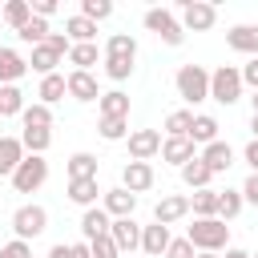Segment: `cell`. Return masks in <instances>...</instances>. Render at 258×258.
I'll list each match as a JSON object with an SVG mask.
<instances>
[{
    "label": "cell",
    "instance_id": "6da1fadb",
    "mask_svg": "<svg viewBox=\"0 0 258 258\" xmlns=\"http://www.w3.org/2000/svg\"><path fill=\"white\" fill-rule=\"evenodd\" d=\"M185 242H189L198 254H218V250L230 246V226H226L222 218H194Z\"/></svg>",
    "mask_w": 258,
    "mask_h": 258
},
{
    "label": "cell",
    "instance_id": "7a4b0ae2",
    "mask_svg": "<svg viewBox=\"0 0 258 258\" xmlns=\"http://www.w3.org/2000/svg\"><path fill=\"white\" fill-rule=\"evenodd\" d=\"M173 85H177V97L185 105H202L210 97V73L202 64H181L177 77H173Z\"/></svg>",
    "mask_w": 258,
    "mask_h": 258
},
{
    "label": "cell",
    "instance_id": "3957f363",
    "mask_svg": "<svg viewBox=\"0 0 258 258\" xmlns=\"http://www.w3.org/2000/svg\"><path fill=\"white\" fill-rule=\"evenodd\" d=\"M210 97L218 105H238L242 101V73L234 64H218L210 73Z\"/></svg>",
    "mask_w": 258,
    "mask_h": 258
},
{
    "label": "cell",
    "instance_id": "277c9868",
    "mask_svg": "<svg viewBox=\"0 0 258 258\" xmlns=\"http://www.w3.org/2000/svg\"><path fill=\"white\" fill-rule=\"evenodd\" d=\"M44 181H48V161L36 157V153H24V161H20L16 173H12V189H16V194H36Z\"/></svg>",
    "mask_w": 258,
    "mask_h": 258
},
{
    "label": "cell",
    "instance_id": "5b68a950",
    "mask_svg": "<svg viewBox=\"0 0 258 258\" xmlns=\"http://www.w3.org/2000/svg\"><path fill=\"white\" fill-rule=\"evenodd\" d=\"M177 12H181V20H177L181 32H210L218 24V8L206 4V0H181Z\"/></svg>",
    "mask_w": 258,
    "mask_h": 258
},
{
    "label": "cell",
    "instance_id": "8992f818",
    "mask_svg": "<svg viewBox=\"0 0 258 258\" xmlns=\"http://www.w3.org/2000/svg\"><path fill=\"white\" fill-rule=\"evenodd\" d=\"M141 20H145V28H149V32H157V36H161V44H169V48H177V44L185 40V32H181V24H177V16H173L169 8H149Z\"/></svg>",
    "mask_w": 258,
    "mask_h": 258
},
{
    "label": "cell",
    "instance_id": "52a82bcc",
    "mask_svg": "<svg viewBox=\"0 0 258 258\" xmlns=\"http://www.w3.org/2000/svg\"><path fill=\"white\" fill-rule=\"evenodd\" d=\"M12 230H16V238L20 242H28V238H40L44 230H48V210L44 206H20L16 214H12Z\"/></svg>",
    "mask_w": 258,
    "mask_h": 258
},
{
    "label": "cell",
    "instance_id": "ba28073f",
    "mask_svg": "<svg viewBox=\"0 0 258 258\" xmlns=\"http://www.w3.org/2000/svg\"><path fill=\"white\" fill-rule=\"evenodd\" d=\"M109 238H113V246H117V254L125 258H133V250H141V226L133 222V218H113L109 222Z\"/></svg>",
    "mask_w": 258,
    "mask_h": 258
},
{
    "label": "cell",
    "instance_id": "9c48e42d",
    "mask_svg": "<svg viewBox=\"0 0 258 258\" xmlns=\"http://www.w3.org/2000/svg\"><path fill=\"white\" fill-rule=\"evenodd\" d=\"M125 141H129V161H153L161 153V133L157 129H133Z\"/></svg>",
    "mask_w": 258,
    "mask_h": 258
},
{
    "label": "cell",
    "instance_id": "30bf717a",
    "mask_svg": "<svg viewBox=\"0 0 258 258\" xmlns=\"http://www.w3.org/2000/svg\"><path fill=\"white\" fill-rule=\"evenodd\" d=\"M153 181H157V173H153L149 161H125V169H121V189H129V194H145Z\"/></svg>",
    "mask_w": 258,
    "mask_h": 258
},
{
    "label": "cell",
    "instance_id": "8fae6325",
    "mask_svg": "<svg viewBox=\"0 0 258 258\" xmlns=\"http://www.w3.org/2000/svg\"><path fill=\"white\" fill-rule=\"evenodd\" d=\"M198 161L210 169V173H226L230 165H234V149H230V141H210V145H202V153H198Z\"/></svg>",
    "mask_w": 258,
    "mask_h": 258
},
{
    "label": "cell",
    "instance_id": "7c38bea8",
    "mask_svg": "<svg viewBox=\"0 0 258 258\" xmlns=\"http://www.w3.org/2000/svg\"><path fill=\"white\" fill-rule=\"evenodd\" d=\"M189 214V198L185 194H165L157 206H153V222L157 226H173V222H181Z\"/></svg>",
    "mask_w": 258,
    "mask_h": 258
},
{
    "label": "cell",
    "instance_id": "4fadbf2b",
    "mask_svg": "<svg viewBox=\"0 0 258 258\" xmlns=\"http://www.w3.org/2000/svg\"><path fill=\"white\" fill-rule=\"evenodd\" d=\"M101 210L109 214V218H133V210H137V194H129V189H105L101 194Z\"/></svg>",
    "mask_w": 258,
    "mask_h": 258
},
{
    "label": "cell",
    "instance_id": "5bb4252c",
    "mask_svg": "<svg viewBox=\"0 0 258 258\" xmlns=\"http://www.w3.org/2000/svg\"><path fill=\"white\" fill-rule=\"evenodd\" d=\"M198 157V145L189 141V137H165L161 141V161H169V165H185V161H194Z\"/></svg>",
    "mask_w": 258,
    "mask_h": 258
},
{
    "label": "cell",
    "instance_id": "9a60e30c",
    "mask_svg": "<svg viewBox=\"0 0 258 258\" xmlns=\"http://www.w3.org/2000/svg\"><path fill=\"white\" fill-rule=\"evenodd\" d=\"M169 242H173V238H169V226H157V222L141 226V254H145V258H161Z\"/></svg>",
    "mask_w": 258,
    "mask_h": 258
},
{
    "label": "cell",
    "instance_id": "2e32d148",
    "mask_svg": "<svg viewBox=\"0 0 258 258\" xmlns=\"http://www.w3.org/2000/svg\"><path fill=\"white\" fill-rule=\"evenodd\" d=\"M64 89H69V97H73V101H85V105L101 97V89H97V77H93V73H69V77H64Z\"/></svg>",
    "mask_w": 258,
    "mask_h": 258
},
{
    "label": "cell",
    "instance_id": "e0dca14e",
    "mask_svg": "<svg viewBox=\"0 0 258 258\" xmlns=\"http://www.w3.org/2000/svg\"><path fill=\"white\" fill-rule=\"evenodd\" d=\"M226 44L234 52H246V56H258V24H234L226 32Z\"/></svg>",
    "mask_w": 258,
    "mask_h": 258
},
{
    "label": "cell",
    "instance_id": "ac0fdd59",
    "mask_svg": "<svg viewBox=\"0 0 258 258\" xmlns=\"http://www.w3.org/2000/svg\"><path fill=\"white\" fill-rule=\"evenodd\" d=\"M97 194H105V189L97 185V177H73V181H69V202L81 206V210L97 206Z\"/></svg>",
    "mask_w": 258,
    "mask_h": 258
},
{
    "label": "cell",
    "instance_id": "d6986e66",
    "mask_svg": "<svg viewBox=\"0 0 258 258\" xmlns=\"http://www.w3.org/2000/svg\"><path fill=\"white\" fill-rule=\"evenodd\" d=\"M109 214L101 210V206H89L85 214H81V238L85 242H93V238H101V234H109Z\"/></svg>",
    "mask_w": 258,
    "mask_h": 258
},
{
    "label": "cell",
    "instance_id": "ffe728a7",
    "mask_svg": "<svg viewBox=\"0 0 258 258\" xmlns=\"http://www.w3.org/2000/svg\"><path fill=\"white\" fill-rule=\"evenodd\" d=\"M28 73V60L16 48H0V85H16Z\"/></svg>",
    "mask_w": 258,
    "mask_h": 258
},
{
    "label": "cell",
    "instance_id": "44dd1931",
    "mask_svg": "<svg viewBox=\"0 0 258 258\" xmlns=\"http://www.w3.org/2000/svg\"><path fill=\"white\" fill-rule=\"evenodd\" d=\"M24 161V145H20V137H0V177H12L16 173V165Z\"/></svg>",
    "mask_w": 258,
    "mask_h": 258
},
{
    "label": "cell",
    "instance_id": "7402d4cb",
    "mask_svg": "<svg viewBox=\"0 0 258 258\" xmlns=\"http://www.w3.org/2000/svg\"><path fill=\"white\" fill-rule=\"evenodd\" d=\"M64 36H69V44H97V24L77 12L64 20Z\"/></svg>",
    "mask_w": 258,
    "mask_h": 258
},
{
    "label": "cell",
    "instance_id": "603a6c76",
    "mask_svg": "<svg viewBox=\"0 0 258 258\" xmlns=\"http://www.w3.org/2000/svg\"><path fill=\"white\" fill-rule=\"evenodd\" d=\"M97 109H101V117H121V121H129V93L109 89V93L97 97Z\"/></svg>",
    "mask_w": 258,
    "mask_h": 258
},
{
    "label": "cell",
    "instance_id": "cb8c5ba5",
    "mask_svg": "<svg viewBox=\"0 0 258 258\" xmlns=\"http://www.w3.org/2000/svg\"><path fill=\"white\" fill-rule=\"evenodd\" d=\"M189 141H194V145H210V141H218V117H210V113H194Z\"/></svg>",
    "mask_w": 258,
    "mask_h": 258
},
{
    "label": "cell",
    "instance_id": "d4e9b609",
    "mask_svg": "<svg viewBox=\"0 0 258 258\" xmlns=\"http://www.w3.org/2000/svg\"><path fill=\"white\" fill-rule=\"evenodd\" d=\"M0 20H4L8 28H16V32H20V28L32 20V4H28V0H8V4L0 8Z\"/></svg>",
    "mask_w": 258,
    "mask_h": 258
},
{
    "label": "cell",
    "instance_id": "484cf974",
    "mask_svg": "<svg viewBox=\"0 0 258 258\" xmlns=\"http://www.w3.org/2000/svg\"><path fill=\"white\" fill-rule=\"evenodd\" d=\"M56 64H60V56H56L48 44H36V48H32V56H28V69H32V73H40V77H52V73H56Z\"/></svg>",
    "mask_w": 258,
    "mask_h": 258
},
{
    "label": "cell",
    "instance_id": "4316f807",
    "mask_svg": "<svg viewBox=\"0 0 258 258\" xmlns=\"http://www.w3.org/2000/svg\"><path fill=\"white\" fill-rule=\"evenodd\" d=\"M36 97H40V105H56L60 97H69V89H64V77L60 73H52V77H40V89H36Z\"/></svg>",
    "mask_w": 258,
    "mask_h": 258
},
{
    "label": "cell",
    "instance_id": "83f0119b",
    "mask_svg": "<svg viewBox=\"0 0 258 258\" xmlns=\"http://www.w3.org/2000/svg\"><path fill=\"white\" fill-rule=\"evenodd\" d=\"M97 56H101L97 44H73V48H69V64H73V73H89V69L97 64Z\"/></svg>",
    "mask_w": 258,
    "mask_h": 258
},
{
    "label": "cell",
    "instance_id": "f1b7e54d",
    "mask_svg": "<svg viewBox=\"0 0 258 258\" xmlns=\"http://www.w3.org/2000/svg\"><path fill=\"white\" fill-rule=\"evenodd\" d=\"M20 121H24V129H52V109L40 105V101H32V105H24Z\"/></svg>",
    "mask_w": 258,
    "mask_h": 258
},
{
    "label": "cell",
    "instance_id": "f546056e",
    "mask_svg": "<svg viewBox=\"0 0 258 258\" xmlns=\"http://www.w3.org/2000/svg\"><path fill=\"white\" fill-rule=\"evenodd\" d=\"M181 181H185L189 189H210L214 173H210V169H206V165H202V161L194 157V161H185V165H181Z\"/></svg>",
    "mask_w": 258,
    "mask_h": 258
},
{
    "label": "cell",
    "instance_id": "4dcf8cb0",
    "mask_svg": "<svg viewBox=\"0 0 258 258\" xmlns=\"http://www.w3.org/2000/svg\"><path fill=\"white\" fill-rule=\"evenodd\" d=\"M189 210L194 218H218V189H194Z\"/></svg>",
    "mask_w": 258,
    "mask_h": 258
},
{
    "label": "cell",
    "instance_id": "1f68e13d",
    "mask_svg": "<svg viewBox=\"0 0 258 258\" xmlns=\"http://www.w3.org/2000/svg\"><path fill=\"white\" fill-rule=\"evenodd\" d=\"M24 113V93L16 85H0V121L4 117H20Z\"/></svg>",
    "mask_w": 258,
    "mask_h": 258
},
{
    "label": "cell",
    "instance_id": "d6a6232c",
    "mask_svg": "<svg viewBox=\"0 0 258 258\" xmlns=\"http://www.w3.org/2000/svg\"><path fill=\"white\" fill-rule=\"evenodd\" d=\"M105 56H125V60H137V40L129 32H113L109 44H105Z\"/></svg>",
    "mask_w": 258,
    "mask_h": 258
},
{
    "label": "cell",
    "instance_id": "836d02e7",
    "mask_svg": "<svg viewBox=\"0 0 258 258\" xmlns=\"http://www.w3.org/2000/svg\"><path fill=\"white\" fill-rule=\"evenodd\" d=\"M20 145H24V153L44 157V149L52 145V129H24V133H20Z\"/></svg>",
    "mask_w": 258,
    "mask_h": 258
},
{
    "label": "cell",
    "instance_id": "e575fe53",
    "mask_svg": "<svg viewBox=\"0 0 258 258\" xmlns=\"http://www.w3.org/2000/svg\"><path fill=\"white\" fill-rule=\"evenodd\" d=\"M242 189H218V218L222 222H230V218H238L242 214Z\"/></svg>",
    "mask_w": 258,
    "mask_h": 258
},
{
    "label": "cell",
    "instance_id": "d590c367",
    "mask_svg": "<svg viewBox=\"0 0 258 258\" xmlns=\"http://www.w3.org/2000/svg\"><path fill=\"white\" fill-rule=\"evenodd\" d=\"M189 125H194V109H173L165 117V137H189Z\"/></svg>",
    "mask_w": 258,
    "mask_h": 258
},
{
    "label": "cell",
    "instance_id": "8d00e7d4",
    "mask_svg": "<svg viewBox=\"0 0 258 258\" xmlns=\"http://www.w3.org/2000/svg\"><path fill=\"white\" fill-rule=\"evenodd\" d=\"M44 36H48V20H40V16H32V20L16 32V40H20V44H32V48L44 44Z\"/></svg>",
    "mask_w": 258,
    "mask_h": 258
},
{
    "label": "cell",
    "instance_id": "74e56055",
    "mask_svg": "<svg viewBox=\"0 0 258 258\" xmlns=\"http://www.w3.org/2000/svg\"><path fill=\"white\" fill-rule=\"evenodd\" d=\"M73 177H97V157L85 153V149L73 153V157H69V181H73Z\"/></svg>",
    "mask_w": 258,
    "mask_h": 258
},
{
    "label": "cell",
    "instance_id": "f35d334b",
    "mask_svg": "<svg viewBox=\"0 0 258 258\" xmlns=\"http://www.w3.org/2000/svg\"><path fill=\"white\" fill-rule=\"evenodd\" d=\"M97 133H101L105 141H125V137H129V121H121V117H101V121H97Z\"/></svg>",
    "mask_w": 258,
    "mask_h": 258
},
{
    "label": "cell",
    "instance_id": "ab89813d",
    "mask_svg": "<svg viewBox=\"0 0 258 258\" xmlns=\"http://www.w3.org/2000/svg\"><path fill=\"white\" fill-rule=\"evenodd\" d=\"M81 16L93 20V24H97V20H109V16H113V4H109V0H81Z\"/></svg>",
    "mask_w": 258,
    "mask_h": 258
},
{
    "label": "cell",
    "instance_id": "60d3db41",
    "mask_svg": "<svg viewBox=\"0 0 258 258\" xmlns=\"http://www.w3.org/2000/svg\"><path fill=\"white\" fill-rule=\"evenodd\" d=\"M105 77H109V81L133 77V60H125V56H105Z\"/></svg>",
    "mask_w": 258,
    "mask_h": 258
},
{
    "label": "cell",
    "instance_id": "b9f144b4",
    "mask_svg": "<svg viewBox=\"0 0 258 258\" xmlns=\"http://www.w3.org/2000/svg\"><path fill=\"white\" fill-rule=\"evenodd\" d=\"M89 254H93V258H121L109 234H101V238H93V242H89Z\"/></svg>",
    "mask_w": 258,
    "mask_h": 258
},
{
    "label": "cell",
    "instance_id": "7bdbcfd3",
    "mask_svg": "<svg viewBox=\"0 0 258 258\" xmlns=\"http://www.w3.org/2000/svg\"><path fill=\"white\" fill-rule=\"evenodd\" d=\"M161 258H198V250H194L185 238H173V242L165 246V254H161Z\"/></svg>",
    "mask_w": 258,
    "mask_h": 258
},
{
    "label": "cell",
    "instance_id": "ee69618b",
    "mask_svg": "<svg viewBox=\"0 0 258 258\" xmlns=\"http://www.w3.org/2000/svg\"><path fill=\"white\" fill-rule=\"evenodd\" d=\"M0 258H32V246H28V242H20V238H12V242H4V246H0Z\"/></svg>",
    "mask_w": 258,
    "mask_h": 258
},
{
    "label": "cell",
    "instance_id": "f6af8a7d",
    "mask_svg": "<svg viewBox=\"0 0 258 258\" xmlns=\"http://www.w3.org/2000/svg\"><path fill=\"white\" fill-rule=\"evenodd\" d=\"M44 44H48V48H52V52H56V56H69V48H73V44H69V36H64V32H48V36H44Z\"/></svg>",
    "mask_w": 258,
    "mask_h": 258
},
{
    "label": "cell",
    "instance_id": "bcb514c9",
    "mask_svg": "<svg viewBox=\"0 0 258 258\" xmlns=\"http://www.w3.org/2000/svg\"><path fill=\"white\" fill-rule=\"evenodd\" d=\"M238 73H242V89H246V85H250V89H258V56H250Z\"/></svg>",
    "mask_w": 258,
    "mask_h": 258
},
{
    "label": "cell",
    "instance_id": "7dc6e473",
    "mask_svg": "<svg viewBox=\"0 0 258 258\" xmlns=\"http://www.w3.org/2000/svg\"><path fill=\"white\" fill-rule=\"evenodd\" d=\"M28 4H32V16H40V20H48L56 12V0H28Z\"/></svg>",
    "mask_w": 258,
    "mask_h": 258
},
{
    "label": "cell",
    "instance_id": "c3c4849f",
    "mask_svg": "<svg viewBox=\"0 0 258 258\" xmlns=\"http://www.w3.org/2000/svg\"><path fill=\"white\" fill-rule=\"evenodd\" d=\"M242 202L258 206V173H250V177H246V185H242Z\"/></svg>",
    "mask_w": 258,
    "mask_h": 258
},
{
    "label": "cell",
    "instance_id": "681fc988",
    "mask_svg": "<svg viewBox=\"0 0 258 258\" xmlns=\"http://www.w3.org/2000/svg\"><path fill=\"white\" fill-rule=\"evenodd\" d=\"M242 157H246V165H250V173H258V141H250V145L242 149Z\"/></svg>",
    "mask_w": 258,
    "mask_h": 258
},
{
    "label": "cell",
    "instance_id": "f907efd6",
    "mask_svg": "<svg viewBox=\"0 0 258 258\" xmlns=\"http://www.w3.org/2000/svg\"><path fill=\"white\" fill-rule=\"evenodd\" d=\"M69 258H93L89 254V242H69Z\"/></svg>",
    "mask_w": 258,
    "mask_h": 258
},
{
    "label": "cell",
    "instance_id": "816d5d0a",
    "mask_svg": "<svg viewBox=\"0 0 258 258\" xmlns=\"http://www.w3.org/2000/svg\"><path fill=\"white\" fill-rule=\"evenodd\" d=\"M226 258H250V250H238V246H226Z\"/></svg>",
    "mask_w": 258,
    "mask_h": 258
},
{
    "label": "cell",
    "instance_id": "f5cc1de1",
    "mask_svg": "<svg viewBox=\"0 0 258 258\" xmlns=\"http://www.w3.org/2000/svg\"><path fill=\"white\" fill-rule=\"evenodd\" d=\"M250 133H254V137H250V141H258V113H254V117H250Z\"/></svg>",
    "mask_w": 258,
    "mask_h": 258
},
{
    "label": "cell",
    "instance_id": "db71d44e",
    "mask_svg": "<svg viewBox=\"0 0 258 258\" xmlns=\"http://www.w3.org/2000/svg\"><path fill=\"white\" fill-rule=\"evenodd\" d=\"M250 101H254V113H258V89H254V97H250Z\"/></svg>",
    "mask_w": 258,
    "mask_h": 258
},
{
    "label": "cell",
    "instance_id": "11a10c76",
    "mask_svg": "<svg viewBox=\"0 0 258 258\" xmlns=\"http://www.w3.org/2000/svg\"><path fill=\"white\" fill-rule=\"evenodd\" d=\"M198 258H222V254H198Z\"/></svg>",
    "mask_w": 258,
    "mask_h": 258
},
{
    "label": "cell",
    "instance_id": "9f6ffc18",
    "mask_svg": "<svg viewBox=\"0 0 258 258\" xmlns=\"http://www.w3.org/2000/svg\"><path fill=\"white\" fill-rule=\"evenodd\" d=\"M0 129H4V121H0ZM0 137H4V133H0Z\"/></svg>",
    "mask_w": 258,
    "mask_h": 258
},
{
    "label": "cell",
    "instance_id": "6f0895ef",
    "mask_svg": "<svg viewBox=\"0 0 258 258\" xmlns=\"http://www.w3.org/2000/svg\"><path fill=\"white\" fill-rule=\"evenodd\" d=\"M250 258H258V254H250Z\"/></svg>",
    "mask_w": 258,
    "mask_h": 258
}]
</instances>
